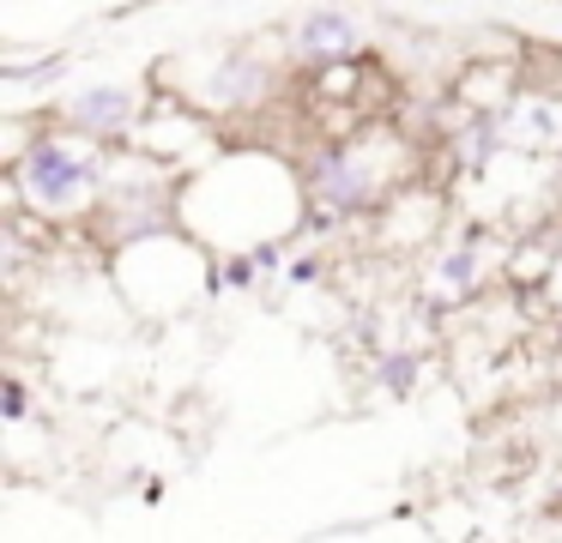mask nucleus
I'll return each mask as SVG.
<instances>
[{
	"label": "nucleus",
	"instance_id": "f257e3e1",
	"mask_svg": "<svg viewBox=\"0 0 562 543\" xmlns=\"http://www.w3.org/2000/svg\"><path fill=\"white\" fill-rule=\"evenodd\" d=\"M13 188H19V200L43 217L86 212L91 193L103 188V157L86 151V145H74V139H37L13 163Z\"/></svg>",
	"mask_w": 562,
	"mask_h": 543
},
{
	"label": "nucleus",
	"instance_id": "f03ea898",
	"mask_svg": "<svg viewBox=\"0 0 562 543\" xmlns=\"http://www.w3.org/2000/svg\"><path fill=\"white\" fill-rule=\"evenodd\" d=\"M308 200L321 205V212H357V205L375 200V169L363 163L357 151H345V145H327V151L308 163Z\"/></svg>",
	"mask_w": 562,
	"mask_h": 543
},
{
	"label": "nucleus",
	"instance_id": "7ed1b4c3",
	"mask_svg": "<svg viewBox=\"0 0 562 543\" xmlns=\"http://www.w3.org/2000/svg\"><path fill=\"white\" fill-rule=\"evenodd\" d=\"M139 115V91H127V84H86V91H74V103H67V121H74L86 139H122L127 127H134Z\"/></svg>",
	"mask_w": 562,
	"mask_h": 543
},
{
	"label": "nucleus",
	"instance_id": "20e7f679",
	"mask_svg": "<svg viewBox=\"0 0 562 543\" xmlns=\"http://www.w3.org/2000/svg\"><path fill=\"white\" fill-rule=\"evenodd\" d=\"M502 133H508V145H526V151H557L562 145V103L544 91H526L502 115Z\"/></svg>",
	"mask_w": 562,
	"mask_h": 543
},
{
	"label": "nucleus",
	"instance_id": "39448f33",
	"mask_svg": "<svg viewBox=\"0 0 562 543\" xmlns=\"http://www.w3.org/2000/svg\"><path fill=\"white\" fill-rule=\"evenodd\" d=\"M357 48H363V31H357V19H345V12H308L303 24H296V55L308 60H351Z\"/></svg>",
	"mask_w": 562,
	"mask_h": 543
},
{
	"label": "nucleus",
	"instance_id": "423d86ee",
	"mask_svg": "<svg viewBox=\"0 0 562 543\" xmlns=\"http://www.w3.org/2000/svg\"><path fill=\"white\" fill-rule=\"evenodd\" d=\"M502 139H508V133H502V121L496 115H477L472 127H465V169H484L490 157H496Z\"/></svg>",
	"mask_w": 562,
	"mask_h": 543
},
{
	"label": "nucleus",
	"instance_id": "0eeeda50",
	"mask_svg": "<svg viewBox=\"0 0 562 543\" xmlns=\"http://www.w3.org/2000/svg\"><path fill=\"white\" fill-rule=\"evenodd\" d=\"M0 410H7V422H25V381L19 374L0 381Z\"/></svg>",
	"mask_w": 562,
	"mask_h": 543
},
{
	"label": "nucleus",
	"instance_id": "6e6552de",
	"mask_svg": "<svg viewBox=\"0 0 562 543\" xmlns=\"http://www.w3.org/2000/svg\"><path fill=\"white\" fill-rule=\"evenodd\" d=\"M412 374H417V357H405V350H400V357L381 362V381H387L393 393H405V386H412Z\"/></svg>",
	"mask_w": 562,
	"mask_h": 543
},
{
	"label": "nucleus",
	"instance_id": "1a4fd4ad",
	"mask_svg": "<svg viewBox=\"0 0 562 543\" xmlns=\"http://www.w3.org/2000/svg\"><path fill=\"white\" fill-rule=\"evenodd\" d=\"M284 278H291V284H315V278H321V260H315V253H303V260L284 265Z\"/></svg>",
	"mask_w": 562,
	"mask_h": 543
},
{
	"label": "nucleus",
	"instance_id": "9d476101",
	"mask_svg": "<svg viewBox=\"0 0 562 543\" xmlns=\"http://www.w3.org/2000/svg\"><path fill=\"white\" fill-rule=\"evenodd\" d=\"M550 290H557V302H562V260L550 265Z\"/></svg>",
	"mask_w": 562,
	"mask_h": 543
}]
</instances>
